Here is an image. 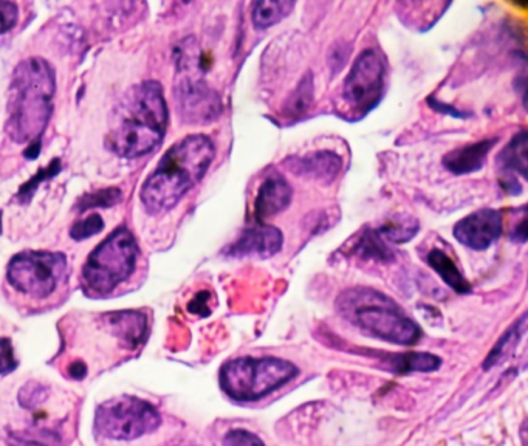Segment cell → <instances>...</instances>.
<instances>
[{
  "instance_id": "cell-1",
  "label": "cell",
  "mask_w": 528,
  "mask_h": 446,
  "mask_svg": "<svg viewBox=\"0 0 528 446\" xmlns=\"http://www.w3.org/2000/svg\"><path fill=\"white\" fill-rule=\"evenodd\" d=\"M168 104L157 81H144L124 93L112 110L106 145L118 157L138 158L162 145Z\"/></svg>"
},
{
  "instance_id": "cell-2",
  "label": "cell",
  "mask_w": 528,
  "mask_h": 446,
  "mask_svg": "<svg viewBox=\"0 0 528 446\" xmlns=\"http://www.w3.org/2000/svg\"><path fill=\"white\" fill-rule=\"evenodd\" d=\"M216 157V148L206 135H188L166 151L155 171L149 175L140 199L149 214H163L199 185Z\"/></svg>"
},
{
  "instance_id": "cell-3",
  "label": "cell",
  "mask_w": 528,
  "mask_h": 446,
  "mask_svg": "<svg viewBox=\"0 0 528 446\" xmlns=\"http://www.w3.org/2000/svg\"><path fill=\"white\" fill-rule=\"evenodd\" d=\"M55 70L42 58H28L13 72L5 131L18 143H36L52 117Z\"/></svg>"
},
{
  "instance_id": "cell-4",
  "label": "cell",
  "mask_w": 528,
  "mask_h": 446,
  "mask_svg": "<svg viewBox=\"0 0 528 446\" xmlns=\"http://www.w3.org/2000/svg\"><path fill=\"white\" fill-rule=\"evenodd\" d=\"M336 310L350 326L375 340L414 346L423 335L419 324L394 299L369 287L344 290L336 299Z\"/></svg>"
},
{
  "instance_id": "cell-5",
  "label": "cell",
  "mask_w": 528,
  "mask_h": 446,
  "mask_svg": "<svg viewBox=\"0 0 528 446\" xmlns=\"http://www.w3.org/2000/svg\"><path fill=\"white\" fill-rule=\"evenodd\" d=\"M298 374L295 364L282 358L240 357L223 364L219 380L228 397L251 403L284 388Z\"/></svg>"
},
{
  "instance_id": "cell-6",
  "label": "cell",
  "mask_w": 528,
  "mask_h": 446,
  "mask_svg": "<svg viewBox=\"0 0 528 446\" xmlns=\"http://www.w3.org/2000/svg\"><path fill=\"white\" fill-rule=\"evenodd\" d=\"M138 250L134 234L118 228L101 242L87 258L83 268V284L93 296H107L118 285L129 281L137 268Z\"/></svg>"
},
{
  "instance_id": "cell-7",
  "label": "cell",
  "mask_w": 528,
  "mask_h": 446,
  "mask_svg": "<svg viewBox=\"0 0 528 446\" xmlns=\"http://www.w3.org/2000/svg\"><path fill=\"white\" fill-rule=\"evenodd\" d=\"M67 259L55 251L27 250L16 254L7 268V279L13 289L31 299L52 296L64 282Z\"/></svg>"
},
{
  "instance_id": "cell-8",
  "label": "cell",
  "mask_w": 528,
  "mask_h": 446,
  "mask_svg": "<svg viewBox=\"0 0 528 446\" xmlns=\"http://www.w3.org/2000/svg\"><path fill=\"white\" fill-rule=\"evenodd\" d=\"M162 417L151 403L137 397H118L96 411L95 431L106 439L134 440L154 433Z\"/></svg>"
},
{
  "instance_id": "cell-9",
  "label": "cell",
  "mask_w": 528,
  "mask_h": 446,
  "mask_svg": "<svg viewBox=\"0 0 528 446\" xmlns=\"http://www.w3.org/2000/svg\"><path fill=\"white\" fill-rule=\"evenodd\" d=\"M386 84V64L377 50H364L344 79L343 101L352 120H361L380 104Z\"/></svg>"
},
{
  "instance_id": "cell-10",
  "label": "cell",
  "mask_w": 528,
  "mask_h": 446,
  "mask_svg": "<svg viewBox=\"0 0 528 446\" xmlns=\"http://www.w3.org/2000/svg\"><path fill=\"white\" fill-rule=\"evenodd\" d=\"M180 118L189 124H206L216 120L222 110L220 97L202 79L186 75L174 89Z\"/></svg>"
},
{
  "instance_id": "cell-11",
  "label": "cell",
  "mask_w": 528,
  "mask_h": 446,
  "mask_svg": "<svg viewBox=\"0 0 528 446\" xmlns=\"http://www.w3.org/2000/svg\"><path fill=\"white\" fill-rule=\"evenodd\" d=\"M504 233V216L493 208L474 211L463 217L453 228L454 237L463 247L485 251L496 244Z\"/></svg>"
},
{
  "instance_id": "cell-12",
  "label": "cell",
  "mask_w": 528,
  "mask_h": 446,
  "mask_svg": "<svg viewBox=\"0 0 528 446\" xmlns=\"http://www.w3.org/2000/svg\"><path fill=\"white\" fill-rule=\"evenodd\" d=\"M284 234L273 225L258 223L240 234L239 239L227 250L231 258L268 259L282 250Z\"/></svg>"
},
{
  "instance_id": "cell-13",
  "label": "cell",
  "mask_w": 528,
  "mask_h": 446,
  "mask_svg": "<svg viewBox=\"0 0 528 446\" xmlns=\"http://www.w3.org/2000/svg\"><path fill=\"white\" fill-rule=\"evenodd\" d=\"M293 199L292 186L279 174H270L259 186L254 200V217L258 223H264L271 217L287 210Z\"/></svg>"
},
{
  "instance_id": "cell-14",
  "label": "cell",
  "mask_w": 528,
  "mask_h": 446,
  "mask_svg": "<svg viewBox=\"0 0 528 446\" xmlns=\"http://www.w3.org/2000/svg\"><path fill=\"white\" fill-rule=\"evenodd\" d=\"M498 163L501 166V175H504L502 188L513 194L521 193L518 174L524 179L527 177V132H519L511 138L507 148L499 154Z\"/></svg>"
},
{
  "instance_id": "cell-15",
  "label": "cell",
  "mask_w": 528,
  "mask_h": 446,
  "mask_svg": "<svg viewBox=\"0 0 528 446\" xmlns=\"http://www.w3.org/2000/svg\"><path fill=\"white\" fill-rule=\"evenodd\" d=\"M496 143H498V138H493V140L487 138L473 145L454 149L443 157V166L454 175L473 174L484 168L485 160Z\"/></svg>"
},
{
  "instance_id": "cell-16",
  "label": "cell",
  "mask_w": 528,
  "mask_h": 446,
  "mask_svg": "<svg viewBox=\"0 0 528 446\" xmlns=\"http://www.w3.org/2000/svg\"><path fill=\"white\" fill-rule=\"evenodd\" d=\"M288 165L299 175H306L319 182L332 183L340 175L343 158L332 151H319L306 157L295 158V162H290Z\"/></svg>"
},
{
  "instance_id": "cell-17",
  "label": "cell",
  "mask_w": 528,
  "mask_h": 446,
  "mask_svg": "<svg viewBox=\"0 0 528 446\" xmlns=\"http://www.w3.org/2000/svg\"><path fill=\"white\" fill-rule=\"evenodd\" d=\"M350 253L363 261L381 262V264H389L395 259V253L389 248L388 242L384 241L380 231L374 228H366L363 233L358 234L354 245L350 248Z\"/></svg>"
},
{
  "instance_id": "cell-18",
  "label": "cell",
  "mask_w": 528,
  "mask_h": 446,
  "mask_svg": "<svg viewBox=\"0 0 528 446\" xmlns=\"http://www.w3.org/2000/svg\"><path fill=\"white\" fill-rule=\"evenodd\" d=\"M384 363L389 364L394 374L405 375L412 372H436L442 366V360L437 355L428 354V352H405V354L386 355L381 358Z\"/></svg>"
},
{
  "instance_id": "cell-19",
  "label": "cell",
  "mask_w": 528,
  "mask_h": 446,
  "mask_svg": "<svg viewBox=\"0 0 528 446\" xmlns=\"http://www.w3.org/2000/svg\"><path fill=\"white\" fill-rule=\"evenodd\" d=\"M426 262L454 292L460 293V295L471 293L470 282L462 275L456 262L445 251L440 250V248H432L426 256Z\"/></svg>"
},
{
  "instance_id": "cell-20",
  "label": "cell",
  "mask_w": 528,
  "mask_h": 446,
  "mask_svg": "<svg viewBox=\"0 0 528 446\" xmlns=\"http://www.w3.org/2000/svg\"><path fill=\"white\" fill-rule=\"evenodd\" d=\"M525 330H527V315H522L518 321H516L507 332L499 338L498 343L494 344L488 357L484 361V369L496 368L498 364L505 361L508 355L513 354V350L518 346L519 341L524 338Z\"/></svg>"
},
{
  "instance_id": "cell-21",
  "label": "cell",
  "mask_w": 528,
  "mask_h": 446,
  "mask_svg": "<svg viewBox=\"0 0 528 446\" xmlns=\"http://www.w3.org/2000/svg\"><path fill=\"white\" fill-rule=\"evenodd\" d=\"M293 8H295V2H290V0L258 2V4L253 5L251 19H253L254 27L259 28V30H267V28L275 27L276 24L290 16Z\"/></svg>"
},
{
  "instance_id": "cell-22",
  "label": "cell",
  "mask_w": 528,
  "mask_h": 446,
  "mask_svg": "<svg viewBox=\"0 0 528 446\" xmlns=\"http://www.w3.org/2000/svg\"><path fill=\"white\" fill-rule=\"evenodd\" d=\"M419 230V220L412 219V217H400L378 228L384 241L392 242V244H405V242L412 241Z\"/></svg>"
},
{
  "instance_id": "cell-23",
  "label": "cell",
  "mask_w": 528,
  "mask_h": 446,
  "mask_svg": "<svg viewBox=\"0 0 528 446\" xmlns=\"http://www.w3.org/2000/svg\"><path fill=\"white\" fill-rule=\"evenodd\" d=\"M313 100V78L312 75H307L302 78L298 89L293 93V97L288 101L287 115L304 114L309 109L310 103Z\"/></svg>"
},
{
  "instance_id": "cell-24",
  "label": "cell",
  "mask_w": 528,
  "mask_h": 446,
  "mask_svg": "<svg viewBox=\"0 0 528 446\" xmlns=\"http://www.w3.org/2000/svg\"><path fill=\"white\" fill-rule=\"evenodd\" d=\"M121 191L118 188L103 189L98 193L89 194V196L83 197L79 200L78 211L84 213V211L90 210V208H100V206H112L115 203L120 202Z\"/></svg>"
},
{
  "instance_id": "cell-25",
  "label": "cell",
  "mask_w": 528,
  "mask_h": 446,
  "mask_svg": "<svg viewBox=\"0 0 528 446\" xmlns=\"http://www.w3.org/2000/svg\"><path fill=\"white\" fill-rule=\"evenodd\" d=\"M103 228V217H101L100 214H90L86 219L73 225L72 230H70V236H72L75 241H84V239H89V237L101 233Z\"/></svg>"
},
{
  "instance_id": "cell-26",
  "label": "cell",
  "mask_w": 528,
  "mask_h": 446,
  "mask_svg": "<svg viewBox=\"0 0 528 446\" xmlns=\"http://www.w3.org/2000/svg\"><path fill=\"white\" fill-rule=\"evenodd\" d=\"M59 171H61V162L56 158V160H53L52 165H48L47 168L42 169L41 172L36 174L35 179H31L30 182L25 183V185L22 186L21 191H19L18 194V199L21 200V202H28V200L31 199V196L35 194L38 186L41 185L44 180L50 179L53 175L58 174Z\"/></svg>"
},
{
  "instance_id": "cell-27",
  "label": "cell",
  "mask_w": 528,
  "mask_h": 446,
  "mask_svg": "<svg viewBox=\"0 0 528 446\" xmlns=\"http://www.w3.org/2000/svg\"><path fill=\"white\" fill-rule=\"evenodd\" d=\"M223 443L227 446H265L261 437L250 433L247 429H233L225 436Z\"/></svg>"
},
{
  "instance_id": "cell-28",
  "label": "cell",
  "mask_w": 528,
  "mask_h": 446,
  "mask_svg": "<svg viewBox=\"0 0 528 446\" xmlns=\"http://www.w3.org/2000/svg\"><path fill=\"white\" fill-rule=\"evenodd\" d=\"M19 19L18 5L13 2H0V35L16 27Z\"/></svg>"
},
{
  "instance_id": "cell-29",
  "label": "cell",
  "mask_w": 528,
  "mask_h": 446,
  "mask_svg": "<svg viewBox=\"0 0 528 446\" xmlns=\"http://www.w3.org/2000/svg\"><path fill=\"white\" fill-rule=\"evenodd\" d=\"M18 366L14 358L13 344L8 338H0V374H10Z\"/></svg>"
},
{
  "instance_id": "cell-30",
  "label": "cell",
  "mask_w": 528,
  "mask_h": 446,
  "mask_svg": "<svg viewBox=\"0 0 528 446\" xmlns=\"http://www.w3.org/2000/svg\"><path fill=\"white\" fill-rule=\"evenodd\" d=\"M208 296H210L208 292L199 293L196 298L192 299L191 304H189V310L192 313H199L202 316L210 315V313L206 312V310H210V307H208V299L210 298Z\"/></svg>"
},
{
  "instance_id": "cell-31",
  "label": "cell",
  "mask_w": 528,
  "mask_h": 446,
  "mask_svg": "<svg viewBox=\"0 0 528 446\" xmlns=\"http://www.w3.org/2000/svg\"><path fill=\"white\" fill-rule=\"evenodd\" d=\"M510 239L511 241L519 242V244H524L527 241V216L522 217L518 228L511 233Z\"/></svg>"
},
{
  "instance_id": "cell-32",
  "label": "cell",
  "mask_w": 528,
  "mask_h": 446,
  "mask_svg": "<svg viewBox=\"0 0 528 446\" xmlns=\"http://www.w3.org/2000/svg\"><path fill=\"white\" fill-rule=\"evenodd\" d=\"M0 231H2V228H0Z\"/></svg>"
}]
</instances>
